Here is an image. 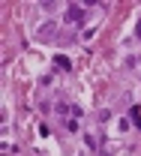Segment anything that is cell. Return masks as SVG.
<instances>
[{
    "label": "cell",
    "mask_w": 141,
    "mask_h": 156,
    "mask_svg": "<svg viewBox=\"0 0 141 156\" xmlns=\"http://www.w3.org/2000/svg\"><path fill=\"white\" fill-rule=\"evenodd\" d=\"M54 36H57V27H54L51 21H45V24L39 27V39H42V42H51Z\"/></svg>",
    "instance_id": "obj_1"
},
{
    "label": "cell",
    "mask_w": 141,
    "mask_h": 156,
    "mask_svg": "<svg viewBox=\"0 0 141 156\" xmlns=\"http://www.w3.org/2000/svg\"><path fill=\"white\" fill-rule=\"evenodd\" d=\"M66 18L72 24H81L84 21V6H66Z\"/></svg>",
    "instance_id": "obj_2"
},
{
    "label": "cell",
    "mask_w": 141,
    "mask_h": 156,
    "mask_svg": "<svg viewBox=\"0 0 141 156\" xmlns=\"http://www.w3.org/2000/svg\"><path fill=\"white\" fill-rule=\"evenodd\" d=\"M54 66H57L60 72H69V69H72V60L63 57V54H57V57H54Z\"/></svg>",
    "instance_id": "obj_3"
},
{
    "label": "cell",
    "mask_w": 141,
    "mask_h": 156,
    "mask_svg": "<svg viewBox=\"0 0 141 156\" xmlns=\"http://www.w3.org/2000/svg\"><path fill=\"white\" fill-rule=\"evenodd\" d=\"M129 117H132V123L141 129V114H138V108H132V111H129Z\"/></svg>",
    "instance_id": "obj_4"
},
{
    "label": "cell",
    "mask_w": 141,
    "mask_h": 156,
    "mask_svg": "<svg viewBox=\"0 0 141 156\" xmlns=\"http://www.w3.org/2000/svg\"><path fill=\"white\" fill-rule=\"evenodd\" d=\"M135 33H138V36H141V18H138V24H135Z\"/></svg>",
    "instance_id": "obj_5"
}]
</instances>
